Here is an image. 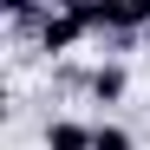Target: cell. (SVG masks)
Instances as JSON below:
<instances>
[{
    "instance_id": "obj_1",
    "label": "cell",
    "mask_w": 150,
    "mask_h": 150,
    "mask_svg": "<svg viewBox=\"0 0 150 150\" xmlns=\"http://www.w3.org/2000/svg\"><path fill=\"white\" fill-rule=\"evenodd\" d=\"M79 39H91V26H85V7L72 0V7H46V20H39V52H52V59H65Z\"/></svg>"
},
{
    "instance_id": "obj_2",
    "label": "cell",
    "mask_w": 150,
    "mask_h": 150,
    "mask_svg": "<svg viewBox=\"0 0 150 150\" xmlns=\"http://www.w3.org/2000/svg\"><path fill=\"white\" fill-rule=\"evenodd\" d=\"M85 98H91V105H124V98H131V65H124V59H98Z\"/></svg>"
},
{
    "instance_id": "obj_3",
    "label": "cell",
    "mask_w": 150,
    "mask_h": 150,
    "mask_svg": "<svg viewBox=\"0 0 150 150\" xmlns=\"http://www.w3.org/2000/svg\"><path fill=\"white\" fill-rule=\"evenodd\" d=\"M91 137H98V124H85V117H46L39 124V150H91Z\"/></svg>"
},
{
    "instance_id": "obj_4",
    "label": "cell",
    "mask_w": 150,
    "mask_h": 150,
    "mask_svg": "<svg viewBox=\"0 0 150 150\" xmlns=\"http://www.w3.org/2000/svg\"><path fill=\"white\" fill-rule=\"evenodd\" d=\"M91 150H137V137H131V124L105 117V124H98V137H91Z\"/></svg>"
}]
</instances>
